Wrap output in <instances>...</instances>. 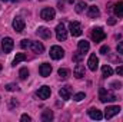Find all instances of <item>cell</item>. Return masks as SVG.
Instances as JSON below:
<instances>
[{
  "label": "cell",
  "instance_id": "cell-1",
  "mask_svg": "<svg viewBox=\"0 0 123 122\" xmlns=\"http://www.w3.org/2000/svg\"><path fill=\"white\" fill-rule=\"evenodd\" d=\"M99 99H100V102L107 103V102H115V101H117V96H116L112 91H106V89L100 88V89H99Z\"/></svg>",
  "mask_w": 123,
  "mask_h": 122
},
{
  "label": "cell",
  "instance_id": "cell-2",
  "mask_svg": "<svg viewBox=\"0 0 123 122\" xmlns=\"http://www.w3.org/2000/svg\"><path fill=\"white\" fill-rule=\"evenodd\" d=\"M55 16H56V12H55V9H53V7H44V9L40 12V17H42L43 20H46V22L53 20V19H55Z\"/></svg>",
  "mask_w": 123,
  "mask_h": 122
},
{
  "label": "cell",
  "instance_id": "cell-3",
  "mask_svg": "<svg viewBox=\"0 0 123 122\" xmlns=\"http://www.w3.org/2000/svg\"><path fill=\"white\" fill-rule=\"evenodd\" d=\"M106 37V33H105V30L102 29V27H94L92 30V40L93 42H102L103 39Z\"/></svg>",
  "mask_w": 123,
  "mask_h": 122
},
{
  "label": "cell",
  "instance_id": "cell-4",
  "mask_svg": "<svg viewBox=\"0 0 123 122\" xmlns=\"http://www.w3.org/2000/svg\"><path fill=\"white\" fill-rule=\"evenodd\" d=\"M64 56V50L62 49L60 46H52L50 47V58L55 61H59Z\"/></svg>",
  "mask_w": 123,
  "mask_h": 122
},
{
  "label": "cell",
  "instance_id": "cell-5",
  "mask_svg": "<svg viewBox=\"0 0 123 122\" xmlns=\"http://www.w3.org/2000/svg\"><path fill=\"white\" fill-rule=\"evenodd\" d=\"M13 46H14V42H13L12 37H4L1 40V49H3L4 53H10L13 50Z\"/></svg>",
  "mask_w": 123,
  "mask_h": 122
},
{
  "label": "cell",
  "instance_id": "cell-6",
  "mask_svg": "<svg viewBox=\"0 0 123 122\" xmlns=\"http://www.w3.org/2000/svg\"><path fill=\"white\" fill-rule=\"evenodd\" d=\"M120 112V106H117V105H113V106H107L106 108V111H105V118L106 119H110V118H113L115 115H117Z\"/></svg>",
  "mask_w": 123,
  "mask_h": 122
},
{
  "label": "cell",
  "instance_id": "cell-7",
  "mask_svg": "<svg viewBox=\"0 0 123 122\" xmlns=\"http://www.w3.org/2000/svg\"><path fill=\"white\" fill-rule=\"evenodd\" d=\"M56 37H57V40H60V42L67 39V30H66V27H64L63 23H59V25L56 26Z\"/></svg>",
  "mask_w": 123,
  "mask_h": 122
},
{
  "label": "cell",
  "instance_id": "cell-8",
  "mask_svg": "<svg viewBox=\"0 0 123 122\" xmlns=\"http://www.w3.org/2000/svg\"><path fill=\"white\" fill-rule=\"evenodd\" d=\"M50 93H52V89H50V86H47V85L39 88L37 92H36V95H37L40 99H47V98L50 96Z\"/></svg>",
  "mask_w": 123,
  "mask_h": 122
},
{
  "label": "cell",
  "instance_id": "cell-9",
  "mask_svg": "<svg viewBox=\"0 0 123 122\" xmlns=\"http://www.w3.org/2000/svg\"><path fill=\"white\" fill-rule=\"evenodd\" d=\"M12 26H13V29L17 32V33H22V32L25 30V26H26V23H25V20H23L22 17H16V19L13 20Z\"/></svg>",
  "mask_w": 123,
  "mask_h": 122
},
{
  "label": "cell",
  "instance_id": "cell-10",
  "mask_svg": "<svg viewBox=\"0 0 123 122\" xmlns=\"http://www.w3.org/2000/svg\"><path fill=\"white\" fill-rule=\"evenodd\" d=\"M87 66H89V69L92 72H96L97 70V68H99V59H97L96 55H90V58L87 61Z\"/></svg>",
  "mask_w": 123,
  "mask_h": 122
},
{
  "label": "cell",
  "instance_id": "cell-11",
  "mask_svg": "<svg viewBox=\"0 0 123 122\" xmlns=\"http://www.w3.org/2000/svg\"><path fill=\"white\" fill-rule=\"evenodd\" d=\"M82 26L79 22H70V33L73 36H80L82 34Z\"/></svg>",
  "mask_w": 123,
  "mask_h": 122
},
{
  "label": "cell",
  "instance_id": "cell-12",
  "mask_svg": "<svg viewBox=\"0 0 123 122\" xmlns=\"http://www.w3.org/2000/svg\"><path fill=\"white\" fill-rule=\"evenodd\" d=\"M39 72H40V75H42L43 78H47V76H50V73H52V66H50L49 63H42L40 68H39Z\"/></svg>",
  "mask_w": 123,
  "mask_h": 122
},
{
  "label": "cell",
  "instance_id": "cell-13",
  "mask_svg": "<svg viewBox=\"0 0 123 122\" xmlns=\"http://www.w3.org/2000/svg\"><path fill=\"white\" fill-rule=\"evenodd\" d=\"M29 47H30L34 53H43V52H44V46H43V43H40V42H30Z\"/></svg>",
  "mask_w": 123,
  "mask_h": 122
},
{
  "label": "cell",
  "instance_id": "cell-14",
  "mask_svg": "<svg viewBox=\"0 0 123 122\" xmlns=\"http://www.w3.org/2000/svg\"><path fill=\"white\" fill-rule=\"evenodd\" d=\"M87 114H89V116H90L92 119H97V121H100V119L103 118L102 111H99L97 108H90V109L87 111Z\"/></svg>",
  "mask_w": 123,
  "mask_h": 122
},
{
  "label": "cell",
  "instance_id": "cell-15",
  "mask_svg": "<svg viewBox=\"0 0 123 122\" xmlns=\"http://www.w3.org/2000/svg\"><path fill=\"white\" fill-rule=\"evenodd\" d=\"M77 47H79V52L83 55V53H87V52H89V49H90V43H89L87 40H80V42L77 43Z\"/></svg>",
  "mask_w": 123,
  "mask_h": 122
},
{
  "label": "cell",
  "instance_id": "cell-16",
  "mask_svg": "<svg viewBox=\"0 0 123 122\" xmlns=\"http://www.w3.org/2000/svg\"><path fill=\"white\" fill-rule=\"evenodd\" d=\"M59 95H60L62 99H64V101L70 99V95H72V88H70V86H63L60 91H59Z\"/></svg>",
  "mask_w": 123,
  "mask_h": 122
},
{
  "label": "cell",
  "instance_id": "cell-17",
  "mask_svg": "<svg viewBox=\"0 0 123 122\" xmlns=\"http://www.w3.org/2000/svg\"><path fill=\"white\" fill-rule=\"evenodd\" d=\"M36 33H37L42 39H50V37H52V32H50V29H47V27H39Z\"/></svg>",
  "mask_w": 123,
  "mask_h": 122
},
{
  "label": "cell",
  "instance_id": "cell-18",
  "mask_svg": "<svg viewBox=\"0 0 123 122\" xmlns=\"http://www.w3.org/2000/svg\"><path fill=\"white\" fill-rule=\"evenodd\" d=\"M85 66L83 65H76L74 66V70H73V75L77 78V79H82L83 76H85Z\"/></svg>",
  "mask_w": 123,
  "mask_h": 122
},
{
  "label": "cell",
  "instance_id": "cell-19",
  "mask_svg": "<svg viewBox=\"0 0 123 122\" xmlns=\"http://www.w3.org/2000/svg\"><path fill=\"white\" fill-rule=\"evenodd\" d=\"M87 16H89L90 19H96V17L100 16V10H99L96 6H90V7L87 9Z\"/></svg>",
  "mask_w": 123,
  "mask_h": 122
},
{
  "label": "cell",
  "instance_id": "cell-20",
  "mask_svg": "<svg viewBox=\"0 0 123 122\" xmlns=\"http://www.w3.org/2000/svg\"><path fill=\"white\" fill-rule=\"evenodd\" d=\"M52 119H53V112H52L50 109H44V111L42 112V121L50 122Z\"/></svg>",
  "mask_w": 123,
  "mask_h": 122
},
{
  "label": "cell",
  "instance_id": "cell-21",
  "mask_svg": "<svg viewBox=\"0 0 123 122\" xmlns=\"http://www.w3.org/2000/svg\"><path fill=\"white\" fill-rule=\"evenodd\" d=\"M113 12H115V14H116V16L123 17V1H119V3H116V4H115Z\"/></svg>",
  "mask_w": 123,
  "mask_h": 122
},
{
  "label": "cell",
  "instance_id": "cell-22",
  "mask_svg": "<svg viewBox=\"0 0 123 122\" xmlns=\"http://www.w3.org/2000/svg\"><path fill=\"white\" fill-rule=\"evenodd\" d=\"M57 73H59V78H60V79H63V81H66V79L70 76V72H69V69H64V68H60Z\"/></svg>",
  "mask_w": 123,
  "mask_h": 122
},
{
  "label": "cell",
  "instance_id": "cell-23",
  "mask_svg": "<svg viewBox=\"0 0 123 122\" xmlns=\"http://www.w3.org/2000/svg\"><path fill=\"white\" fill-rule=\"evenodd\" d=\"M102 73H103V76H105V78L112 76V75H113V69H112L109 65H105V66L102 68Z\"/></svg>",
  "mask_w": 123,
  "mask_h": 122
},
{
  "label": "cell",
  "instance_id": "cell-24",
  "mask_svg": "<svg viewBox=\"0 0 123 122\" xmlns=\"http://www.w3.org/2000/svg\"><path fill=\"white\" fill-rule=\"evenodd\" d=\"M26 59H27V56H26L25 53H17V55H16V58H14V61H13V66H16V65H19L20 62L26 61Z\"/></svg>",
  "mask_w": 123,
  "mask_h": 122
},
{
  "label": "cell",
  "instance_id": "cell-25",
  "mask_svg": "<svg viewBox=\"0 0 123 122\" xmlns=\"http://www.w3.org/2000/svg\"><path fill=\"white\" fill-rule=\"evenodd\" d=\"M86 7H87V6H86L85 1H77V3H76V13H83Z\"/></svg>",
  "mask_w": 123,
  "mask_h": 122
},
{
  "label": "cell",
  "instance_id": "cell-26",
  "mask_svg": "<svg viewBox=\"0 0 123 122\" xmlns=\"http://www.w3.org/2000/svg\"><path fill=\"white\" fill-rule=\"evenodd\" d=\"M19 76H20V79H27V76H29V70H27V68H22L20 70H19Z\"/></svg>",
  "mask_w": 123,
  "mask_h": 122
},
{
  "label": "cell",
  "instance_id": "cell-27",
  "mask_svg": "<svg viewBox=\"0 0 123 122\" xmlns=\"http://www.w3.org/2000/svg\"><path fill=\"white\" fill-rule=\"evenodd\" d=\"M85 96H86V95H85V92H79V93H76V95L73 96V99H74L76 102H80V101H83V99H85Z\"/></svg>",
  "mask_w": 123,
  "mask_h": 122
},
{
  "label": "cell",
  "instance_id": "cell-28",
  "mask_svg": "<svg viewBox=\"0 0 123 122\" xmlns=\"http://www.w3.org/2000/svg\"><path fill=\"white\" fill-rule=\"evenodd\" d=\"M6 89L10 91V92H13V91H17L19 88H17V85H14V83H9V85H6Z\"/></svg>",
  "mask_w": 123,
  "mask_h": 122
},
{
  "label": "cell",
  "instance_id": "cell-29",
  "mask_svg": "<svg viewBox=\"0 0 123 122\" xmlns=\"http://www.w3.org/2000/svg\"><path fill=\"white\" fill-rule=\"evenodd\" d=\"M29 45H30V40L23 39V40H22V43H20V47H22V49H26V47H29Z\"/></svg>",
  "mask_w": 123,
  "mask_h": 122
},
{
  "label": "cell",
  "instance_id": "cell-30",
  "mask_svg": "<svg viewBox=\"0 0 123 122\" xmlns=\"http://www.w3.org/2000/svg\"><path fill=\"white\" fill-rule=\"evenodd\" d=\"M20 121H22V122H30V121H31V118L29 116V115H27V114H23V115L20 116Z\"/></svg>",
  "mask_w": 123,
  "mask_h": 122
},
{
  "label": "cell",
  "instance_id": "cell-31",
  "mask_svg": "<svg viewBox=\"0 0 123 122\" xmlns=\"http://www.w3.org/2000/svg\"><path fill=\"white\" fill-rule=\"evenodd\" d=\"M109 50H110L109 46H102V47H100V53H102V55H107Z\"/></svg>",
  "mask_w": 123,
  "mask_h": 122
},
{
  "label": "cell",
  "instance_id": "cell-32",
  "mask_svg": "<svg viewBox=\"0 0 123 122\" xmlns=\"http://www.w3.org/2000/svg\"><path fill=\"white\" fill-rule=\"evenodd\" d=\"M116 50H117V53H120V55H123V42H120V43L117 45Z\"/></svg>",
  "mask_w": 123,
  "mask_h": 122
},
{
  "label": "cell",
  "instance_id": "cell-33",
  "mask_svg": "<svg viewBox=\"0 0 123 122\" xmlns=\"http://www.w3.org/2000/svg\"><path fill=\"white\" fill-rule=\"evenodd\" d=\"M116 73H117L119 76H123V66H117V68H116Z\"/></svg>",
  "mask_w": 123,
  "mask_h": 122
},
{
  "label": "cell",
  "instance_id": "cell-34",
  "mask_svg": "<svg viewBox=\"0 0 123 122\" xmlns=\"http://www.w3.org/2000/svg\"><path fill=\"white\" fill-rule=\"evenodd\" d=\"M73 59H74L76 62H80V59H82V53H80V52H77V53L73 56Z\"/></svg>",
  "mask_w": 123,
  "mask_h": 122
},
{
  "label": "cell",
  "instance_id": "cell-35",
  "mask_svg": "<svg viewBox=\"0 0 123 122\" xmlns=\"http://www.w3.org/2000/svg\"><path fill=\"white\" fill-rule=\"evenodd\" d=\"M120 86H122L120 82H113V83H112V88H115V89H119Z\"/></svg>",
  "mask_w": 123,
  "mask_h": 122
},
{
  "label": "cell",
  "instance_id": "cell-36",
  "mask_svg": "<svg viewBox=\"0 0 123 122\" xmlns=\"http://www.w3.org/2000/svg\"><path fill=\"white\" fill-rule=\"evenodd\" d=\"M107 23H109V25H112V26H113V25H116V19H113V17H110V19H109V20H107Z\"/></svg>",
  "mask_w": 123,
  "mask_h": 122
},
{
  "label": "cell",
  "instance_id": "cell-37",
  "mask_svg": "<svg viewBox=\"0 0 123 122\" xmlns=\"http://www.w3.org/2000/svg\"><path fill=\"white\" fill-rule=\"evenodd\" d=\"M1 1H10V0H1ZM13 1H16V0H13Z\"/></svg>",
  "mask_w": 123,
  "mask_h": 122
},
{
  "label": "cell",
  "instance_id": "cell-38",
  "mask_svg": "<svg viewBox=\"0 0 123 122\" xmlns=\"http://www.w3.org/2000/svg\"><path fill=\"white\" fill-rule=\"evenodd\" d=\"M0 72H1V65H0Z\"/></svg>",
  "mask_w": 123,
  "mask_h": 122
}]
</instances>
